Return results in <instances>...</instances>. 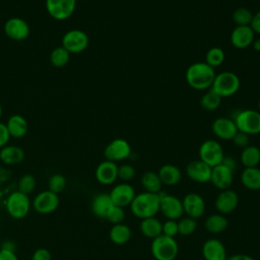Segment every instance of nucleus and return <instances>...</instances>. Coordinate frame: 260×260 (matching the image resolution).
Listing matches in <instances>:
<instances>
[{
	"label": "nucleus",
	"instance_id": "5701e85b",
	"mask_svg": "<svg viewBox=\"0 0 260 260\" xmlns=\"http://www.w3.org/2000/svg\"><path fill=\"white\" fill-rule=\"evenodd\" d=\"M157 175L162 185H167V186H175L182 179L181 170L177 166L172 164H167L161 166L157 172Z\"/></svg>",
	"mask_w": 260,
	"mask_h": 260
},
{
	"label": "nucleus",
	"instance_id": "de8ad7c7",
	"mask_svg": "<svg viewBox=\"0 0 260 260\" xmlns=\"http://www.w3.org/2000/svg\"><path fill=\"white\" fill-rule=\"evenodd\" d=\"M250 26L254 30V32L260 35V10H258L255 14H253V18Z\"/></svg>",
	"mask_w": 260,
	"mask_h": 260
},
{
	"label": "nucleus",
	"instance_id": "58836bf2",
	"mask_svg": "<svg viewBox=\"0 0 260 260\" xmlns=\"http://www.w3.org/2000/svg\"><path fill=\"white\" fill-rule=\"evenodd\" d=\"M36 184L37 183H36L35 177L30 174H25L22 177H20V179L18 181V184H17L18 191L28 195L35 190Z\"/></svg>",
	"mask_w": 260,
	"mask_h": 260
},
{
	"label": "nucleus",
	"instance_id": "c9c22d12",
	"mask_svg": "<svg viewBox=\"0 0 260 260\" xmlns=\"http://www.w3.org/2000/svg\"><path fill=\"white\" fill-rule=\"evenodd\" d=\"M233 20L237 25H250L253 13L246 7H239L233 12Z\"/></svg>",
	"mask_w": 260,
	"mask_h": 260
},
{
	"label": "nucleus",
	"instance_id": "3c124183",
	"mask_svg": "<svg viewBox=\"0 0 260 260\" xmlns=\"http://www.w3.org/2000/svg\"><path fill=\"white\" fill-rule=\"evenodd\" d=\"M252 46H253V49H254L255 51L260 52V38L254 40L253 43H252Z\"/></svg>",
	"mask_w": 260,
	"mask_h": 260
},
{
	"label": "nucleus",
	"instance_id": "37998d69",
	"mask_svg": "<svg viewBox=\"0 0 260 260\" xmlns=\"http://www.w3.org/2000/svg\"><path fill=\"white\" fill-rule=\"evenodd\" d=\"M234 141V144L237 146V147H240V148H245L249 145V135L243 133V132H240L238 131L236 133V135L234 136V138L232 139Z\"/></svg>",
	"mask_w": 260,
	"mask_h": 260
},
{
	"label": "nucleus",
	"instance_id": "c85d7f7f",
	"mask_svg": "<svg viewBox=\"0 0 260 260\" xmlns=\"http://www.w3.org/2000/svg\"><path fill=\"white\" fill-rule=\"evenodd\" d=\"M228 219L223 214L220 213H213L207 216V218L204 221V228L205 230L213 235L220 234L228 228Z\"/></svg>",
	"mask_w": 260,
	"mask_h": 260
},
{
	"label": "nucleus",
	"instance_id": "7c9ffc66",
	"mask_svg": "<svg viewBox=\"0 0 260 260\" xmlns=\"http://www.w3.org/2000/svg\"><path fill=\"white\" fill-rule=\"evenodd\" d=\"M240 160L245 168H255L260 164V148L255 145H248L243 148Z\"/></svg>",
	"mask_w": 260,
	"mask_h": 260
},
{
	"label": "nucleus",
	"instance_id": "a878e982",
	"mask_svg": "<svg viewBox=\"0 0 260 260\" xmlns=\"http://www.w3.org/2000/svg\"><path fill=\"white\" fill-rule=\"evenodd\" d=\"M139 229L141 234L148 239H155L162 234V222L155 216L141 219Z\"/></svg>",
	"mask_w": 260,
	"mask_h": 260
},
{
	"label": "nucleus",
	"instance_id": "f03ea898",
	"mask_svg": "<svg viewBox=\"0 0 260 260\" xmlns=\"http://www.w3.org/2000/svg\"><path fill=\"white\" fill-rule=\"evenodd\" d=\"M159 202L158 194L143 191L135 195L129 205L130 211L134 216L140 219L152 217L159 212Z\"/></svg>",
	"mask_w": 260,
	"mask_h": 260
},
{
	"label": "nucleus",
	"instance_id": "f704fd0d",
	"mask_svg": "<svg viewBox=\"0 0 260 260\" xmlns=\"http://www.w3.org/2000/svg\"><path fill=\"white\" fill-rule=\"evenodd\" d=\"M224 61V52L219 47L210 48L205 55V63L213 69L221 65Z\"/></svg>",
	"mask_w": 260,
	"mask_h": 260
},
{
	"label": "nucleus",
	"instance_id": "9d476101",
	"mask_svg": "<svg viewBox=\"0 0 260 260\" xmlns=\"http://www.w3.org/2000/svg\"><path fill=\"white\" fill-rule=\"evenodd\" d=\"M60 204L58 194L50 190H45L36 195L32 200V207L40 214H50L54 212Z\"/></svg>",
	"mask_w": 260,
	"mask_h": 260
},
{
	"label": "nucleus",
	"instance_id": "9b49d317",
	"mask_svg": "<svg viewBox=\"0 0 260 260\" xmlns=\"http://www.w3.org/2000/svg\"><path fill=\"white\" fill-rule=\"evenodd\" d=\"M76 7V0H46L48 13L57 20L69 18Z\"/></svg>",
	"mask_w": 260,
	"mask_h": 260
},
{
	"label": "nucleus",
	"instance_id": "423d86ee",
	"mask_svg": "<svg viewBox=\"0 0 260 260\" xmlns=\"http://www.w3.org/2000/svg\"><path fill=\"white\" fill-rule=\"evenodd\" d=\"M237 129L247 135L260 133V112L248 109L240 111L234 119Z\"/></svg>",
	"mask_w": 260,
	"mask_h": 260
},
{
	"label": "nucleus",
	"instance_id": "20e7f679",
	"mask_svg": "<svg viewBox=\"0 0 260 260\" xmlns=\"http://www.w3.org/2000/svg\"><path fill=\"white\" fill-rule=\"evenodd\" d=\"M240 88V79L237 74L231 71H223L215 75L210 87L221 99L235 94Z\"/></svg>",
	"mask_w": 260,
	"mask_h": 260
},
{
	"label": "nucleus",
	"instance_id": "aec40b11",
	"mask_svg": "<svg viewBox=\"0 0 260 260\" xmlns=\"http://www.w3.org/2000/svg\"><path fill=\"white\" fill-rule=\"evenodd\" d=\"M94 176L102 185H111L118 179V166L111 160H104L95 169Z\"/></svg>",
	"mask_w": 260,
	"mask_h": 260
},
{
	"label": "nucleus",
	"instance_id": "6ab92c4d",
	"mask_svg": "<svg viewBox=\"0 0 260 260\" xmlns=\"http://www.w3.org/2000/svg\"><path fill=\"white\" fill-rule=\"evenodd\" d=\"M212 132L216 137L222 140H232L238 132L234 119L219 117L212 122Z\"/></svg>",
	"mask_w": 260,
	"mask_h": 260
},
{
	"label": "nucleus",
	"instance_id": "a211bd4d",
	"mask_svg": "<svg viewBox=\"0 0 260 260\" xmlns=\"http://www.w3.org/2000/svg\"><path fill=\"white\" fill-rule=\"evenodd\" d=\"M234 181V172L222 164L211 169L210 182L218 190L230 189Z\"/></svg>",
	"mask_w": 260,
	"mask_h": 260
},
{
	"label": "nucleus",
	"instance_id": "f3484780",
	"mask_svg": "<svg viewBox=\"0 0 260 260\" xmlns=\"http://www.w3.org/2000/svg\"><path fill=\"white\" fill-rule=\"evenodd\" d=\"M211 169V167H209L201 159H195L187 165L186 174L191 181L199 184H204L210 182Z\"/></svg>",
	"mask_w": 260,
	"mask_h": 260
},
{
	"label": "nucleus",
	"instance_id": "864d4df0",
	"mask_svg": "<svg viewBox=\"0 0 260 260\" xmlns=\"http://www.w3.org/2000/svg\"><path fill=\"white\" fill-rule=\"evenodd\" d=\"M258 107H259V110H260V100H259V103H258Z\"/></svg>",
	"mask_w": 260,
	"mask_h": 260
},
{
	"label": "nucleus",
	"instance_id": "6e6552de",
	"mask_svg": "<svg viewBox=\"0 0 260 260\" xmlns=\"http://www.w3.org/2000/svg\"><path fill=\"white\" fill-rule=\"evenodd\" d=\"M223 157V148L219 142L213 139H208L201 143L199 147V159L207 164L209 167L213 168L221 164Z\"/></svg>",
	"mask_w": 260,
	"mask_h": 260
},
{
	"label": "nucleus",
	"instance_id": "b1692460",
	"mask_svg": "<svg viewBox=\"0 0 260 260\" xmlns=\"http://www.w3.org/2000/svg\"><path fill=\"white\" fill-rule=\"evenodd\" d=\"M113 205L114 204L109 193H100L95 195L91 201V211L95 216L106 218Z\"/></svg>",
	"mask_w": 260,
	"mask_h": 260
},
{
	"label": "nucleus",
	"instance_id": "393cba45",
	"mask_svg": "<svg viewBox=\"0 0 260 260\" xmlns=\"http://www.w3.org/2000/svg\"><path fill=\"white\" fill-rule=\"evenodd\" d=\"M24 158V150L16 145H5L0 148V160L8 166L20 164Z\"/></svg>",
	"mask_w": 260,
	"mask_h": 260
},
{
	"label": "nucleus",
	"instance_id": "dca6fc26",
	"mask_svg": "<svg viewBox=\"0 0 260 260\" xmlns=\"http://www.w3.org/2000/svg\"><path fill=\"white\" fill-rule=\"evenodd\" d=\"M4 32L13 41H23L29 35V26L24 19L11 17L4 24Z\"/></svg>",
	"mask_w": 260,
	"mask_h": 260
},
{
	"label": "nucleus",
	"instance_id": "603ef678",
	"mask_svg": "<svg viewBox=\"0 0 260 260\" xmlns=\"http://www.w3.org/2000/svg\"><path fill=\"white\" fill-rule=\"evenodd\" d=\"M2 115V107H1V104H0V117Z\"/></svg>",
	"mask_w": 260,
	"mask_h": 260
},
{
	"label": "nucleus",
	"instance_id": "a19ab883",
	"mask_svg": "<svg viewBox=\"0 0 260 260\" xmlns=\"http://www.w3.org/2000/svg\"><path fill=\"white\" fill-rule=\"evenodd\" d=\"M135 177V169L133 166L129 164H124L120 167H118V178L125 182L128 183Z\"/></svg>",
	"mask_w": 260,
	"mask_h": 260
},
{
	"label": "nucleus",
	"instance_id": "e433bc0d",
	"mask_svg": "<svg viewBox=\"0 0 260 260\" xmlns=\"http://www.w3.org/2000/svg\"><path fill=\"white\" fill-rule=\"evenodd\" d=\"M196 229H197V221L194 218L185 216V217H181L178 220V230H179V235L181 236H190L195 232Z\"/></svg>",
	"mask_w": 260,
	"mask_h": 260
},
{
	"label": "nucleus",
	"instance_id": "c756f323",
	"mask_svg": "<svg viewBox=\"0 0 260 260\" xmlns=\"http://www.w3.org/2000/svg\"><path fill=\"white\" fill-rule=\"evenodd\" d=\"M131 229L125 223H117L113 224L109 232L110 240L116 245H124L131 238Z\"/></svg>",
	"mask_w": 260,
	"mask_h": 260
},
{
	"label": "nucleus",
	"instance_id": "f257e3e1",
	"mask_svg": "<svg viewBox=\"0 0 260 260\" xmlns=\"http://www.w3.org/2000/svg\"><path fill=\"white\" fill-rule=\"evenodd\" d=\"M215 71L205 62L191 64L186 71L187 83L196 90L210 89L215 78Z\"/></svg>",
	"mask_w": 260,
	"mask_h": 260
},
{
	"label": "nucleus",
	"instance_id": "412c9836",
	"mask_svg": "<svg viewBox=\"0 0 260 260\" xmlns=\"http://www.w3.org/2000/svg\"><path fill=\"white\" fill-rule=\"evenodd\" d=\"M255 32L250 25H237L231 34V43L237 49H246L252 45Z\"/></svg>",
	"mask_w": 260,
	"mask_h": 260
},
{
	"label": "nucleus",
	"instance_id": "2eb2a0df",
	"mask_svg": "<svg viewBox=\"0 0 260 260\" xmlns=\"http://www.w3.org/2000/svg\"><path fill=\"white\" fill-rule=\"evenodd\" d=\"M239 204V195L233 189L221 190L214 200L215 209L220 214H229L233 212Z\"/></svg>",
	"mask_w": 260,
	"mask_h": 260
},
{
	"label": "nucleus",
	"instance_id": "39448f33",
	"mask_svg": "<svg viewBox=\"0 0 260 260\" xmlns=\"http://www.w3.org/2000/svg\"><path fill=\"white\" fill-rule=\"evenodd\" d=\"M30 205L31 203L28 195L18 190L10 193L5 202L6 211L14 219L25 217L30 210Z\"/></svg>",
	"mask_w": 260,
	"mask_h": 260
},
{
	"label": "nucleus",
	"instance_id": "49530a36",
	"mask_svg": "<svg viewBox=\"0 0 260 260\" xmlns=\"http://www.w3.org/2000/svg\"><path fill=\"white\" fill-rule=\"evenodd\" d=\"M0 260H18L15 252L8 249H0Z\"/></svg>",
	"mask_w": 260,
	"mask_h": 260
},
{
	"label": "nucleus",
	"instance_id": "4be33fe9",
	"mask_svg": "<svg viewBox=\"0 0 260 260\" xmlns=\"http://www.w3.org/2000/svg\"><path fill=\"white\" fill-rule=\"evenodd\" d=\"M204 260H226V250L223 243L215 238L206 240L202 246Z\"/></svg>",
	"mask_w": 260,
	"mask_h": 260
},
{
	"label": "nucleus",
	"instance_id": "8fccbe9b",
	"mask_svg": "<svg viewBox=\"0 0 260 260\" xmlns=\"http://www.w3.org/2000/svg\"><path fill=\"white\" fill-rule=\"evenodd\" d=\"M226 260H255V259L248 254L238 253V254H234V255L228 257Z\"/></svg>",
	"mask_w": 260,
	"mask_h": 260
},
{
	"label": "nucleus",
	"instance_id": "4468645a",
	"mask_svg": "<svg viewBox=\"0 0 260 260\" xmlns=\"http://www.w3.org/2000/svg\"><path fill=\"white\" fill-rule=\"evenodd\" d=\"M109 194L113 204L123 208L129 206L136 195L132 185L125 182H122L114 186Z\"/></svg>",
	"mask_w": 260,
	"mask_h": 260
},
{
	"label": "nucleus",
	"instance_id": "0eeeda50",
	"mask_svg": "<svg viewBox=\"0 0 260 260\" xmlns=\"http://www.w3.org/2000/svg\"><path fill=\"white\" fill-rule=\"evenodd\" d=\"M159 196V212L167 218L177 220L183 217L184 209L182 200L175 195L168 194L166 192L160 191L158 193Z\"/></svg>",
	"mask_w": 260,
	"mask_h": 260
},
{
	"label": "nucleus",
	"instance_id": "7ed1b4c3",
	"mask_svg": "<svg viewBox=\"0 0 260 260\" xmlns=\"http://www.w3.org/2000/svg\"><path fill=\"white\" fill-rule=\"evenodd\" d=\"M150 252L155 260H175L179 253V246L175 238L161 234L152 240Z\"/></svg>",
	"mask_w": 260,
	"mask_h": 260
},
{
	"label": "nucleus",
	"instance_id": "79ce46f5",
	"mask_svg": "<svg viewBox=\"0 0 260 260\" xmlns=\"http://www.w3.org/2000/svg\"><path fill=\"white\" fill-rule=\"evenodd\" d=\"M179 234L178 221L173 219H167L162 222V235L175 238Z\"/></svg>",
	"mask_w": 260,
	"mask_h": 260
},
{
	"label": "nucleus",
	"instance_id": "473e14b6",
	"mask_svg": "<svg viewBox=\"0 0 260 260\" xmlns=\"http://www.w3.org/2000/svg\"><path fill=\"white\" fill-rule=\"evenodd\" d=\"M220 103H221V98L211 89L205 92L200 100V105L202 109L208 112H212L216 110L220 106Z\"/></svg>",
	"mask_w": 260,
	"mask_h": 260
},
{
	"label": "nucleus",
	"instance_id": "ea45409f",
	"mask_svg": "<svg viewBox=\"0 0 260 260\" xmlns=\"http://www.w3.org/2000/svg\"><path fill=\"white\" fill-rule=\"evenodd\" d=\"M106 219L108 221H110L113 224H117V223H122L123 220L125 219V211L123 207L117 206V205H113L110 209V211L108 212Z\"/></svg>",
	"mask_w": 260,
	"mask_h": 260
},
{
	"label": "nucleus",
	"instance_id": "1a4fd4ad",
	"mask_svg": "<svg viewBox=\"0 0 260 260\" xmlns=\"http://www.w3.org/2000/svg\"><path fill=\"white\" fill-rule=\"evenodd\" d=\"M89 40L87 35L78 28L68 30L62 38V47L70 54H78L83 52L88 46Z\"/></svg>",
	"mask_w": 260,
	"mask_h": 260
},
{
	"label": "nucleus",
	"instance_id": "bb28decb",
	"mask_svg": "<svg viewBox=\"0 0 260 260\" xmlns=\"http://www.w3.org/2000/svg\"><path fill=\"white\" fill-rule=\"evenodd\" d=\"M241 183L248 190H260V169L258 167L245 168L241 174Z\"/></svg>",
	"mask_w": 260,
	"mask_h": 260
},
{
	"label": "nucleus",
	"instance_id": "09e8293b",
	"mask_svg": "<svg viewBox=\"0 0 260 260\" xmlns=\"http://www.w3.org/2000/svg\"><path fill=\"white\" fill-rule=\"evenodd\" d=\"M222 165H224L225 167H228L230 170H232L233 172L236 170L237 168V161L234 157H231V156H224L222 161H221Z\"/></svg>",
	"mask_w": 260,
	"mask_h": 260
},
{
	"label": "nucleus",
	"instance_id": "4c0bfd02",
	"mask_svg": "<svg viewBox=\"0 0 260 260\" xmlns=\"http://www.w3.org/2000/svg\"><path fill=\"white\" fill-rule=\"evenodd\" d=\"M66 187V179L61 174H55L50 177L48 181V190L52 191L53 193L59 194L61 193Z\"/></svg>",
	"mask_w": 260,
	"mask_h": 260
},
{
	"label": "nucleus",
	"instance_id": "cd10ccee",
	"mask_svg": "<svg viewBox=\"0 0 260 260\" xmlns=\"http://www.w3.org/2000/svg\"><path fill=\"white\" fill-rule=\"evenodd\" d=\"M8 132L11 137L21 138L27 132V122L21 115H12L6 123Z\"/></svg>",
	"mask_w": 260,
	"mask_h": 260
},
{
	"label": "nucleus",
	"instance_id": "2f4dec72",
	"mask_svg": "<svg viewBox=\"0 0 260 260\" xmlns=\"http://www.w3.org/2000/svg\"><path fill=\"white\" fill-rule=\"evenodd\" d=\"M140 182H141V185H142L144 191H146V192L158 194L161 191L162 183H161L157 173H155V172H152V171L145 172L142 175Z\"/></svg>",
	"mask_w": 260,
	"mask_h": 260
},
{
	"label": "nucleus",
	"instance_id": "72a5a7b5",
	"mask_svg": "<svg viewBox=\"0 0 260 260\" xmlns=\"http://www.w3.org/2000/svg\"><path fill=\"white\" fill-rule=\"evenodd\" d=\"M69 59H70V53L62 46L55 48L50 55V61L52 65L55 67L65 66L69 62Z\"/></svg>",
	"mask_w": 260,
	"mask_h": 260
},
{
	"label": "nucleus",
	"instance_id": "a18cd8bd",
	"mask_svg": "<svg viewBox=\"0 0 260 260\" xmlns=\"http://www.w3.org/2000/svg\"><path fill=\"white\" fill-rule=\"evenodd\" d=\"M10 137L11 136H10V134L8 132L6 124L0 122V148H2L5 145H7Z\"/></svg>",
	"mask_w": 260,
	"mask_h": 260
},
{
	"label": "nucleus",
	"instance_id": "f8f14e48",
	"mask_svg": "<svg viewBox=\"0 0 260 260\" xmlns=\"http://www.w3.org/2000/svg\"><path fill=\"white\" fill-rule=\"evenodd\" d=\"M104 154L106 159L117 162L130 156L131 146L127 140L123 138H116L106 146Z\"/></svg>",
	"mask_w": 260,
	"mask_h": 260
},
{
	"label": "nucleus",
	"instance_id": "c03bdc74",
	"mask_svg": "<svg viewBox=\"0 0 260 260\" xmlns=\"http://www.w3.org/2000/svg\"><path fill=\"white\" fill-rule=\"evenodd\" d=\"M31 260H52V255L48 249L39 248L34 252Z\"/></svg>",
	"mask_w": 260,
	"mask_h": 260
},
{
	"label": "nucleus",
	"instance_id": "ddd939ff",
	"mask_svg": "<svg viewBox=\"0 0 260 260\" xmlns=\"http://www.w3.org/2000/svg\"><path fill=\"white\" fill-rule=\"evenodd\" d=\"M184 213L194 219L200 218L206 209V204L201 195L195 192L188 193L182 200Z\"/></svg>",
	"mask_w": 260,
	"mask_h": 260
}]
</instances>
